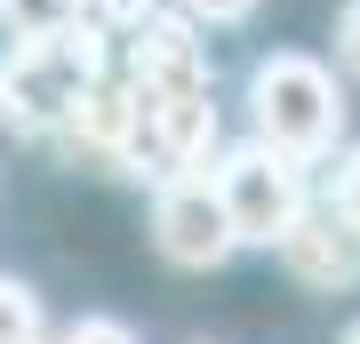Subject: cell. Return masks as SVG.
Instances as JSON below:
<instances>
[{
    "label": "cell",
    "instance_id": "9",
    "mask_svg": "<svg viewBox=\"0 0 360 344\" xmlns=\"http://www.w3.org/2000/svg\"><path fill=\"white\" fill-rule=\"evenodd\" d=\"M0 344H49L40 296H32L25 281H0Z\"/></svg>",
    "mask_w": 360,
    "mask_h": 344
},
{
    "label": "cell",
    "instance_id": "11",
    "mask_svg": "<svg viewBox=\"0 0 360 344\" xmlns=\"http://www.w3.org/2000/svg\"><path fill=\"white\" fill-rule=\"evenodd\" d=\"M56 344H136V329H129V320H112V312H80Z\"/></svg>",
    "mask_w": 360,
    "mask_h": 344
},
{
    "label": "cell",
    "instance_id": "14",
    "mask_svg": "<svg viewBox=\"0 0 360 344\" xmlns=\"http://www.w3.org/2000/svg\"><path fill=\"white\" fill-rule=\"evenodd\" d=\"M193 25H240V16H257V0H176Z\"/></svg>",
    "mask_w": 360,
    "mask_h": 344
},
{
    "label": "cell",
    "instance_id": "7",
    "mask_svg": "<svg viewBox=\"0 0 360 344\" xmlns=\"http://www.w3.org/2000/svg\"><path fill=\"white\" fill-rule=\"evenodd\" d=\"M272 256L288 265V281H304V288H321V296H345V288H360V232L336 217V208L321 200V208H296L288 217V232L272 241Z\"/></svg>",
    "mask_w": 360,
    "mask_h": 344
},
{
    "label": "cell",
    "instance_id": "13",
    "mask_svg": "<svg viewBox=\"0 0 360 344\" xmlns=\"http://www.w3.org/2000/svg\"><path fill=\"white\" fill-rule=\"evenodd\" d=\"M336 64L360 80V0H345V8H336Z\"/></svg>",
    "mask_w": 360,
    "mask_h": 344
},
{
    "label": "cell",
    "instance_id": "6",
    "mask_svg": "<svg viewBox=\"0 0 360 344\" xmlns=\"http://www.w3.org/2000/svg\"><path fill=\"white\" fill-rule=\"evenodd\" d=\"M129 89L136 96H200L217 89V72H208V49H200V25L193 16H144V25L129 32Z\"/></svg>",
    "mask_w": 360,
    "mask_h": 344
},
{
    "label": "cell",
    "instance_id": "8",
    "mask_svg": "<svg viewBox=\"0 0 360 344\" xmlns=\"http://www.w3.org/2000/svg\"><path fill=\"white\" fill-rule=\"evenodd\" d=\"M89 16V0H0V25L8 40H32V32H65Z\"/></svg>",
    "mask_w": 360,
    "mask_h": 344
},
{
    "label": "cell",
    "instance_id": "3",
    "mask_svg": "<svg viewBox=\"0 0 360 344\" xmlns=\"http://www.w3.org/2000/svg\"><path fill=\"white\" fill-rule=\"evenodd\" d=\"M208 184H217V200H224L232 241H240V248H272V241L288 232V217L304 208V160H288L281 144H264V136L217 153Z\"/></svg>",
    "mask_w": 360,
    "mask_h": 344
},
{
    "label": "cell",
    "instance_id": "12",
    "mask_svg": "<svg viewBox=\"0 0 360 344\" xmlns=\"http://www.w3.org/2000/svg\"><path fill=\"white\" fill-rule=\"evenodd\" d=\"M328 208H336V217L360 232V144H352L345 160H336V192H328Z\"/></svg>",
    "mask_w": 360,
    "mask_h": 344
},
{
    "label": "cell",
    "instance_id": "5",
    "mask_svg": "<svg viewBox=\"0 0 360 344\" xmlns=\"http://www.w3.org/2000/svg\"><path fill=\"white\" fill-rule=\"evenodd\" d=\"M56 136H65V153L80 168H96V177H129V144H136V89H129V72L104 64L89 89L72 96V113L56 120Z\"/></svg>",
    "mask_w": 360,
    "mask_h": 344
},
{
    "label": "cell",
    "instance_id": "15",
    "mask_svg": "<svg viewBox=\"0 0 360 344\" xmlns=\"http://www.w3.org/2000/svg\"><path fill=\"white\" fill-rule=\"evenodd\" d=\"M336 344H360V320H352V329H345V336H336Z\"/></svg>",
    "mask_w": 360,
    "mask_h": 344
},
{
    "label": "cell",
    "instance_id": "4",
    "mask_svg": "<svg viewBox=\"0 0 360 344\" xmlns=\"http://www.w3.org/2000/svg\"><path fill=\"white\" fill-rule=\"evenodd\" d=\"M153 248L168 256L176 272H217L232 248V217L217 200V184H208V168H184V177H160L153 192Z\"/></svg>",
    "mask_w": 360,
    "mask_h": 344
},
{
    "label": "cell",
    "instance_id": "10",
    "mask_svg": "<svg viewBox=\"0 0 360 344\" xmlns=\"http://www.w3.org/2000/svg\"><path fill=\"white\" fill-rule=\"evenodd\" d=\"M153 8H160V0H89V25H96V32H120V40H129V32H136Z\"/></svg>",
    "mask_w": 360,
    "mask_h": 344
},
{
    "label": "cell",
    "instance_id": "1",
    "mask_svg": "<svg viewBox=\"0 0 360 344\" xmlns=\"http://www.w3.org/2000/svg\"><path fill=\"white\" fill-rule=\"evenodd\" d=\"M104 72V32L80 16L65 32H32L8 40L0 56V128L16 136H56V120L72 113V96Z\"/></svg>",
    "mask_w": 360,
    "mask_h": 344
},
{
    "label": "cell",
    "instance_id": "2",
    "mask_svg": "<svg viewBox=\"0 0 360 344\" xmlns=\"http://www.w3.org/2000/svg\"><path fill=\"white\" fill-rule=\"evenodd\" d=\"M248 120H257L264 144H281L288 160H328L336 136H345V89L321 56L304 49H272L257 72H248Z\"/></svg>",
    "mask_w": 360,
    "mask_h": 344
}]
</instances>
